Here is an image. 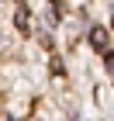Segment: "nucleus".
Returning <instances> with one entry per match:
<instances>
[{
    "mask_svg": "<svg viewBox=\"0 0 114 121\" xmlns=\"http://www.w3.org/2000/svg\"><path fill=\"white\" fill-rule=\"evenodd\" d=\"M107 42H111V35H107V28H104V24L90 28V45H93L97 52H107Z\"/></svg>",
    "mask_w": 114,
    "mask_h": 121,
    "instance_id": "f257e3e1",
    "label": "nucleus"
},
{
    "mask_svg": "<svg viewBox=\"0 0 114 121\" xmlns=\"http://www.w3.org/2000/svg\"><path fill=\"white\" fill-rule=\"evenodd\" d=\"M14 24H17L21 31H31V14H28V7H24V4H21L17 14H14Z\"/></svg>",
    "mask_w": 114,
    "mask_h": 121,
    "instance_id": "f03ea898",
    "label": "nucleus"
}]
</instances>
